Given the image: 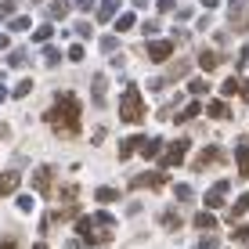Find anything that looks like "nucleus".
Here are the masks:
<instances>
[{"label":"nucleus","mask_w":249,"mask_h":249,"mask_svg":"<svg viewBox=\"0 0 249 249\" xmlns=\"http://www.w3.org/2000/svg\"><path fill=\"white\" fill-rule=\"evenodd\" d=\"M47 123H51V130H54V134L72 137L76 130H80V101H76L69 90H62V94L54 98V105H51Z\"/></svg>","instance_id":"obj_1"},{"label":"nucleus","mask_w":249,"mask_h":249,"mask_svg":"<svg viewBox=\"0 0 249 249\" xmlns=\"http://www.w3.org/2000/svg\"><path fill=\"white\" fill-rule=\"evenodd\" d=\"M112 228H116V217L108 210L90 213V217H80V224H76L80 238H83V242H94V246H105L108 238H112Z\"/></svg>","instance_id":"obj_2"},{"label":"nucleus","mask_w":249,"mask_h":249,"mask_svg":"<svg viewBox=\"0 0 249 249\" xmlns=\"http://www.w3.org/2000/svg\"><path fill=\"white\" fill-rule=\"evenodd\" d=\"M119 119H123V123H141V119H144V101H141V94H137V87H126L123 90Z\"/></svg>","instance_id":"obj_3"},{"label":"nucleus","mask_w":249,"mask_h":249,"mask_svg":"<svg viewBox=\"0 0 249 249\" xmlns=\"http://www.w3.org/2000/svg\"><path fill=\"white\" fill-rule=\"evenodd\" d=\"M188 144H192L188 137H181V141H174V144H170V152L162 156V166H181V159H184Z\"/></svg>","instance_id":"obj_4"},{"label":"nucleus","mask_w":249,"mask_h":249,"mask_svg":"<svg viewBox=\"0 0 249 249\" xmlns=\"http://www.w3.org/2000/svg\"><path fill=\"white\" fill-rule=\"evenodd\" d=\"M220 159H224V152H220L217 144H206V152H202V156L192 162V170H195V174H202V170L210 166V162H220Z\"/></svg>","instance_id":"obj_5"},{"label":"nucleus","mask_w":249,"mask_h":249,"mask_svg":"<svg viewBox=\"0 0 249 249\" xmlns=\"http://www.w3.org/2000/svg\"><path fill=\"white\" fill-rule=\"evenodd\" d=\"M224 199H228V181H217L210 192H206V206H210V210H220Z\"/></svg>","instance_id":"obj_6"},{"label":"nucleus","mask_w":249,"mask_h":249,"mask_svg":"<svg viewBox=\"0 0 249 249\" xmlns=\"http://www.w3.org/2000/svg\"><path fill=\"white\" fill-rule=\"evenodd\" d=\"M162 181H166L162 174H152V170H148V174H134L130 188H134V192H137V188H162Z\"/></svg>","instance_id":"obj_7"},{"label":"nucleus","mask_w":249,"mask_h":249,"mask_svg":"<svg viewBox=\"0 0 249 249\" xmlns=\"http://www.w3.org/2000/svg\"><path fill=\"white\" fill-rule=\"evenodd\" d=\"M170 54H174V44H170V40H152L148 44V58L152 62H166Z\"/></svg>","instance_id":"obj_8"},{"label":"nucleus","mask_w":249,"mask_h":249,"mask_svg":"<svg viewBox=\"0 0 249 249\" xmlns=\"http://www.w3.org/2000/svg\"><path fill=\"white\" fill-rule=\"evenodd\" d=\"M33 184H36L40 192L47 195V192H51V184H54V170H51V166H40L36 174H33Z\"/></svg>","instance_id":"obj_9"},{"label":"nucleus","mask_w":249,"mask_h":249,"mask_svg":"<svg viewBox=\"0 0 249 249\" xmlns=\"http://www.w3.org/2000/svg\"><path fill=\"white\" fill-rule=\"evenodd\" d=\"M188 69H192V62H188V58H177V62H174V65L166 69V80H162V83H166V87H170V83H174V80H181V76L188 72Z\"/></svg>","instance_id":"obj_10"},{"label":"nucleus","mask_w":249,"mask_h":249,"mask_svg":"<svg viewBox=\"0 0 249 249\" xmlns=\"http://www.w3.org/2000/svg\"><path fill=\"white\" fill-rule=\"evenodd\" d=\"M235 159H238V177H249V144L246 141H238Z\"/></svg>","instance_id":"obj_11"},{"label":"nucleus","mask_w":249,"mask_h":249,"mask_svg":"<svg viewBox=\"0 0 249 249\" xmlns=\"http://www.w3.org/2000/svg\"><path fill=\"white\" fill-rule=\"evenodd\" d=\"M105 87H108V80H105V72H98L94 76V105H105Z\"/></svg>","instance_id":"obj_12"},{"label":"nucleus","mask_w":249,"mask_h":249,"mask_svg":"<svg viewBox=\"0 0 249 249\" xmlns=\"http://www.w3.org/2000/svg\"><path fill=\"white\" fill-rule=\"evenodd\" d=\"M18 181H22L18 174H0V195H11L18 188Z\"/></svg>","instance_id":"obj_13"},{"label":"nucleus","mask_w":249,"mask_h":249,"mask_svg":"<svg viewBox=\"0 0 249 249\" xmlns=\"http://www.w3.org/2000/svg\"><path fill=\"white\" fill-rule=\"evenodd\" d=\"M206 112H210L213 119H231V108L224 105V101H210V105H206Z\"/></svg>","instance_id":"obj_14"},{"label":"nucleus","mask_w":249,"mask_h":249,"mask_svg":"<svg viewBox=\"0 0 249 249\" xmlns=\"http://www.w3.org/2000/svg\"><path fill=\"white\" fill-rule=\"evenodd\" d=\"M141 141H144V137H126V141H119V159H130L134 148H137Z\"/></svg>","instance_id":"obj_15"},{"label":"nucleus","mask_w":249,"mask_h":249,"mask_svg":"<svg viewBox=\"0 0 249 249\" xmlns=\"http://www.w3.org/2000/svg\"><path fill=\"white\" fill-rule=\"evenodd\" d=\"M116 11H119V0H105V4L98 7V18L108 22V18H116Z\"/></svg>","instance_id":"obj_16"},{"label":"nucleus","mask_w":249,"mask_h":249,"mask_svg":"<svg viewBox=\"0 0 249 249\" xmlns=\"http://www.w3.org/2000/svg\"><path fill=\"white\" fill-rule=\"evenodd\" d=\"M217 62H220V58H217V51H210V47L199 51V65L206 69V72H210V69H217Z\"/></svg>","instance_id":"obj_17"},{"label":"nucleus","mask_w":249,"mask_h":249,"mask_svg":"<svg viewBox=\"0 0 249 249\" xmlns=\"http://www.w3.org/2000/svg\"><path fill=\"white\" fill-rule=\"evenodd\" d=\"M141 156L144 159H156L159 156V141H156V137H144V141H141Z\"/></svg>","instance_id":"obj_18"},{"label":"nucleus","mask_w":249,"mask_h":249,"mask_svg":"<svg viewBox=\"0 0 249 249\" xmlns=\"http://www.w3.org/2000/svg\"><path fill=\"white\" fill-rule=\"evenodd\" d=\"M159 224L166 228V231H177V228H181V217H177V213L170 210V213H162V217H159Z\"/></svg>","instance_id":"obj_19"},{"label":"nucleus","mask_w":249,"mask_h":249,"mask_svg":"<svg viewBox=\"0 0 249 249\" xmlns=\"http://www.w3.org/2000/svg\"><path fill=\"white\" fill-rule=\"evenodd\" d=\"M65 15H69V4H65V0H58V4L47 7V18H65Z\"/></svg>","instance_id":"obj_20"},{"label":"nucleus","mask_w":249,"mask_h":249,"mask_svg":"<svg viewBox=\"0 0 249 249\" xmlns=\"http://www.w3.org/2000/svg\"><path fill=\"white\" fill-rule=\"evenodd\" d=\"M213 213H195V228H202V231H213Z\"/></svg>","instance_id":"obj_21"},{"label":"nucleus","mask_w":249,"mask_h":249,"mask_svg":"<svg viewBox=\"0 0 249 249\" xmlns=\"http://www.w3.org/2000/svg\"><path fill=\"white\" fill-rule=\"evenodd\" d=\"M246 210H249V192H246V195H242V199H238L235 206H231V213H228V217H231V220H235V217H242V213H246Z\"/></svg>","instance_id":"obj_22"},{"label":"nucleus","mask_w":249,"mask_h":249,"mask_svg":"<svg viewBox=\"0 0 249 249\" xmlns=\"http://www.w3.org/2000/svg\"><path fill=\"white\" fill-rule=\"evenodd\" d=\"M134 22H137L134 15H119V18H116V29H119V33H130V29H134Z\"/></svg>","instance_id":"obj_23"},{"label":"nucleus","mask_w":249,"mask_h":249,"mask_svg":"<svg viewBox=\"0 0 249 249\" xmlns=\"http://www.w3.org/2000/svg\"><path fill=\"white\" fill-rule=\"evenodd\" d=\"M116 199H119L116 188H98V202H116Z\"/></svg>","instance_id":"obj_24"},{"label":"nucleus","mask_w":249,"mask_h":249,"mask_svg":"<svg viewBox=\"0 0 249 249\" xmlns=\"http://www.w3.org/2000/svg\"><path fill=\"white\" fill-rule=\"evenodd\" d=\"M188 90H192L195 98H202V94L210 90V83H206V80H192V83H188Z\"/></svg>","instance_id":"obj_25"},{"label":"nucleus","mask_w":249,"mask_h":249,"mask_svg":"<svg viewBox=\"0 0 249 249\" xmlns=\"http://www.w3.org/2000/svg\"><path fill=\"white\" fill-rule=\"evenodd\" d=\"M199 112H202V105H199V101H192V105H184V112L177 116V119H195Z\"/></svg>","instance_id":"obj_26"},{"label":"nucleus","mask_w":249,"mask_h":249,"mask_svg":"<svg viewBox=\"0 0 249 249\" xmlns=\"http://www.w3.org/2000/svg\"><path fill=\"white\" fill-rule=\"evenodd\" d=\"M174 192H177V199H181V202H192V199H195V192H192L188 184H177Z\"/></svg>","instance_id":"obj_27"},{"label":"nucleus","mask_w":249,"mask_h":249,"mask_svg":"<svg viewBox=\"0 0 249 249\" xmlns=\"http://www.w3.org/2000/svg\"><path fill=\"white\" fill-rule=\"evenodd\" d=\"M44 62H47V69H51V65H58V62H62V54H58L54 47H47V51H44Z\"/></svg>","instance_id":"obj_28"},{"label":"nucleus","mask_w":249,"mask_h":249,"mask_svg":"<svg viewBox=\"0 0 249 249\" xmlns=\"http://www.w3.org/2000/svg\"><path fill=\"white\" fill-rule=\"evenodd\" d=\"M217 246H220V238H217V235H210V238H202V242L195 246V249H217Z\"/></svg>","instance_id":"obj_29"},{"label":"nucleus","mask_w":249,"mask_h":249,"mask_svg":"<svg viewBox=\"0 0 249 249\" xmlns=\"http://www.w3.org/2000/svg\"><path fill=\"white\" fill-rule=\"evenodd\" d=\"M235 90H238V80H224V87H220V94H224V98H231Z\"/></svg>","instance_id":"obj_30"},{"label":"nucleus","mask_w":249,"mask_h":249,"mask_svg":"<svg viewBox=\"0 0 249 249\" xmlns=\"http://www.w3.org/2000/svg\"><path fill=\"white\" fill-rule=\"evenodd\" d=\"M15 206H18V210H22V213H33V199H29V195H22V199H18V202H15Z\"/></svg>","instance_id":"obj_31"},{"label":"nucleus","mask_w":249,"mask_h":249,"mask_svg":"<svg viewBox=\"0 0 249 249\" xmlns=\"http://www.w3.org/2000/svg\"><path fill=\"white\" fill-rule=\"evenodd\" d=\"M119 44H116V36H105V40H101V51H105V54H108V51H116Z\"/></svg>","instance_id":"obj_32"},{"label":"nucleus","mask_w":249,"mask_h":249,"mask_svg":"<svg viewBox=\"0 0 249 249\" xmlns=\"http://www.w3.org/2000/svg\"><path fill=\"white\" fill-rule=\"evenodd\" d=\"M11 29H15V33H22V29H29V18H15V22H11Z\"/></svg>","instance_id":"obj_33"},{"label":"nucleus","mask_w":249,"mask_h":249,"mask_svg":"<svg viewBox=\"0 0 249 249\" xmlns=\"http://www.w3.org/2000/svg\"><path fill=\"white\" fill-rule=\"evenodd\" d=\"M29 90H33V83H29V80H22L18 87H15V94H18V98H22V94H29Z\"/></svg>","instance_id":"obj_34"},{"label":"nucleus","mask_w":249,"mask_h":249,"mask_svg":"<svg viewBox=\"0 0 249 249\" xmlns=\"http://www.w3.org/2000/svg\"><path fill=\"white\" fill-rule=\"evenodd\" d=\"M235 238H242V242H246V238H249V224H242V228H238V231H235Z\"/></svg>","instance_id":"obj_35"},{"label":"nucleus","mask_w":249,"mask_h":249,"mask_svg":"<svg viewBox=\"0 0 249 249\" xmlns=\"http://www.w3.org/2000/svg\"><path fill=\"white\" fill-rule=\"evenodd\" d=\"M159 11H174V0H159Z\"/></svg>","instance_id":"obj_36"},{"label":"nucleus","mask_w":249,"mask_h":249,"mask_svg":"<svg viewBox=\"0 0 249 249\" xmlns=\"http://www.w3.org/2000/svg\"><path fill=\"white\" fill-rule=\"evenodd\" d=\"M76 4H80L83 11H90V7H94V0H76Z\"/></svg>","instance_id":"obj_37"},{"label":"nucleus","mask_w":249,"mask_h":249,"mask_svg":"<svg viewBox=\"0 0 249 249\" xmlns=\"http://www.w3.org/2000/svg\"><path fill=\"white\" fill-rule=\"evenodd\" d=\"M0 249H15V238H4V242H0Z\"/></svg>","instance_id":"obj_38"},{"label":"nucleus","mask_w":249,"mask_h":249,"mask_svg":"<svg viewBox=\"0 0 249 249\" xmlns=\"http://www.w3.org/2000/svg\"><path fill=\"white\" fill-rule=\"evenodd\" d=\"M242 98H246V101H249V80H246V83H242Z\"/></svg>","instance_id":"obj_39"},{"label":"nucleus","mask_w":249,"mask_h":249,"mask_svg":"<svg viewBox=\"0 0 249 249\" xmlns=\"http://www.w3.org/2000/svg\"><path fill=\"white\" fill-rule=\"evenodd\" d=\"M220 4V0H202V7H217Z\"/></svg>","instance_id":"obj_40"},{"label":"nucleus","mask_w":249,"mask_h":249,"mask_svg":"<svg viewBox=\"0 0 249 249\" xmlns=\"http://www.w3.org/2000/svg\"><path fill=\"white\" fill-rule=\"evenodd\" d=\"M4 47H7V36H0V51H4Z\"/></svg>","instance_id":"obj_41"},{"label":"nucleus","mask_w":249,"mask_h":249,"mask_svg":"<svg viewBox=\"0 0 249 249\" xmlns=\"http://www.w3.org/2000/svg\"><path fill=\"white\" fill-rule=\"evenodd\" d=\"M33 249H47V246H44V242H40V246H33Z\"/></svg>","instance_id":"obj_42"}]
</instances>
